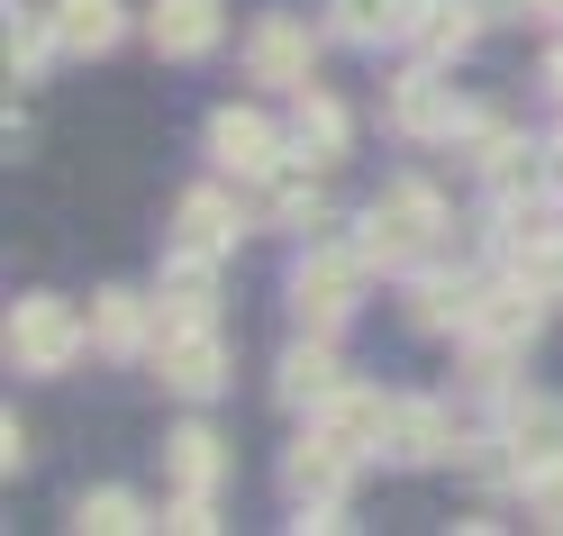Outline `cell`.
I'll use <instances>...</instances> for the list:
<instances>
[{"label": "cell", "instance_id": "cell-28", "mask_svg": "<svg viewBox=\"0 0 563 536\" xmlns=\"http://www.w3.org/2000/svg\"><path fill=\"white\" fill-rule=\"evenodd\" d=\"M473 10H482V19H509V10H527V0H473Z\"/></svg>", "mask_w": 563, "mask_h": 536}, {"label": "cell", "instance_id": "cell-17", "mask_svg": "<svg viewBox=\"0 0 563 536\" xmlns=\"http://www.w3.org/2000/svg\"><path fill=\"white\" fill-rule=\"evenodd\" d=\"M291 146L309 155V164H336L345 155V110L328 91H300V110H291Z\"/></svg>", "mask_w": 563, "mask_h": 536}, {"label": "cell", "instance_id": "cell-3", "mask_svg": "<svg viewBox=\"0 0 563 536\" xmlns=\"http://www.w3.org/2000/svg\"><path fill=\"white\" fill-rule=\"evenodd\" d=\"M364 264H373L364 245H355V255H345V245H328V255H309V264H300V282H291V309H300V328H309V337H328L336 318L355 309V282H364Z\"/></svg>", "mask_w": 563, "mask_h": 536}, {"label": "cell", "instance_id": "cell-13", "mask_svg": "<svg viewBox=\"0 0 563 536\" xmlns=\"http://www.w3.org/2000/svg\"><path fill=\"white\" fill-rule=\"evenodd\" d=\"M155 46L164 55H209L219 46V0H155Z\"/></svg>", "mask_w": 563, "mask_h": 536}, {"label": "cell", "instance_id": "cell-8", "mask_svg": "<svg viewBox=\"0 0 563 536\" xmlns=\"http://www.w3.org/2000/svg\"><path fill=\"white\" fill-rule=\"evenodd\" d=\"M245 64H255V83H291V91H309V28H300L291 10H273L255 37H245Z\"/></svg>", "mask_w": 563, "mask_h": 536}, {"label": "cell", "instance_id": "cell-27", "mask_svg": "<svg viewBox=\"0 0 563 536\" xmlns=\"http://www.w3.org/2000/svg\"><path fill=\"white\" fill-rule=\"evenodd\" d=\"M527 518H537V527H563V463L527 473Z\"/></svg>", "mask_w": 563, "mask_h": 536}, {"label": "cell", "instance_id": "cell-19", "mask_svg": "<svg viewBox=\"0 0 563 536\" xmlns=\"http://www.w3.org/2000/svg\"><path fill=\"white\" fill-rule=\"evenodd\" d=\"M136 337H146V300H136V292H100L91 300V346L136 354Z\"/></svg>", "mask_w": 563, "mask_h": 536}, {"label": "cell", "instance_id": "cell-22", "mask_svg": "<svg viewBox=\"0 0 563 536\" xmlns=\"http://www.w3.org/2000/svg\"><path fill=\"white\" fill-rule=\"evenodd\" d=\"M473 28H482L473 0H437V10L418 19V37H428V55H464V46H473Z\"/></svg>", "mask_w": 563, "mask_h": 536}, {"label": "cell", "instance_id": "cell-21", "mask_svg": "<svg viewBox=\"0 0 563 536\" xmlns=\"http://www.w3.org/2000/svg\"><path fill=\"white\" fill-rule=\"evenodd\" d=\"M74 527L82 536H128V527H146V510H136L128 491H82L74 500Z\"/></svg>", "mask_w": 563, "mask_h": 536}, {"label": "cell", "instance_id": "cell-20", "mask_svg": "<svg viewBox=\"0 0 563 536\" xmlns=\"http://www.w3.org/2000/svg\"><path fill=\"white\" fill-rule=\"evenodd\" d=\"M336 28L345 37H400V28H418V0H336Z\"/></svg>", "mask_w": 563, "mask_h": 536}, {"label": "cell", "instance_id": "cell-26", "mask_svg": "<svg viewBox=\"0 0 563 536\" xmlns=\"http://www.w3.org/2000/svg\"><path fill=\"white\" fill-rule=\"evenodd\" d=\"M46 46H64V37H55V19H19V28H10V64H19V74H37Z\"/></svg>", "mask_w": 563, "mask_h": 536}, {"label": "cell", "instance_id": "cell-16", "mask_svg": "<svg viewBox=\"0 0 563 536\" xmlns=\"http://www.w3.org/2000/svg\"><path fill=\"white\" fill-rule=\"evenodd\" d=\"M509 446H518V473L563 463V401H527V409L509 418Z\"/></svg>", "mask_w": 563, "mask_h": 536}, {"label": "cell", "instance_id": "cell-6", "mask_svg": "<svg viewBox=\"0 0 563 536\" xmlns=\"http://www.w3.org/2000/svg\"><path fill=\"white\" fill-rule=\"evenodd\" d=\"M537 328H545V292H537V282H518V292H490V300L473 309L464 337L482 346V364H500V354H518Z\"/></svg>", "mask_w": 563, "mask_h": 536}, {"label": "cell", "instance_id": "cell-2", "mask_svg": "<svg viewBox=\"0 0 563 536\" xmlns=\"http://www.w3.org/2000/svg\"><path fill=\"white\" fill-rule=\"evenodd\" d=\"M437 228H445V209H437V192L428 183H391L373 200V219H364V255L373 264H418L437 245Z\"/></svg>", "mask_w": 563, "mask_h": 536}, {"label": "cell", "instance_id": "cell-11", "mask_svg": "<svg viewBox=\"0 0 563 536\" xmlns=\"http://www.w3.org/2000/svg\"><path fill=\"white\" fill-rule=\"evenodd\" d=\"M336 391H345V373H336V354H328V346H291V354H282V401H291V409L319 418Z\"/></svg>", "mask_w": 563, "mask_h": 536}, {"label": "cell", "instance_id": "cell-12", "mask_svg": "<svg viewBox=\"0 0 563 536\" xmlns=\"http://www.w3.org/2000/svg\"><path fill=\"white\" fill-rule=\"evenodd\" d=\"M319 427H336V437L355 446V455H373V446H391V401H373V391H355V382H345L336 401L319 409Z\"/></svg>", "mask_w": 563, "mask_h": 536}, {"label": "cell", "instance_id": "cell-18", "mask_svg": "<svg viewBox=\"0 0 563 536\" xmlns=\"http://www.w3.org/2000/svg\"><path fill=\"white\" fill-rule=\"evenodd\" d=\"M55 37L74 55H110L119 46V0H55Z\"/></svg>", "mask_w": 563, "mask_h": 536}, {"label": "cell", "instance_id": "cell-24", "mask_svg": "<svg viewBox=\"0 0 563 536\" xmlns=\"http://www.w3.org/2000/svg\"><path fill=\"white\" fill-rule=\"evenodd\" d=\"M264 183H273V192H264V219H282V228L309 219V155H300V164H273Z\"/></svg>", "mask_w": 563, "mask_h": 536}, {"label": "cell", "instance_id": "cell-10", "mask_svg": "<svg viewBox=\"0 0 563 536\" xmlns=\"http://www.w3.org/2000/svg\"><path fill=\"white\" fill-rule=\"evenodd\" d=\"M236 245V209L219 192H191L183 209H173V255H200V264H219Z\"/></svg>", "mask_w": 563, "mask_h": 536}, {"label": "cell", "instance_id": "cell-1", "mask_svg": "<svg viewBox=\"0 0 563 536\" xmlns=\"http://www.w3.org/2000/svg\"><path fill=\"white\" fill-rule=\"evenodd\" d=\"M82 346H91V318H82L74 300L37 292V300L10 309V364H19V373H74Z\"/></svg>", "mask_w": 563, "mask_h": 536}, {"label": "cell", "instance_id": "cell-30", "mask_svg": "<svg viewBox=\"0 0 563 536\" xmlns=\"http://www.w3.org/2000/svg\"><path fill=\"white\" fill-rule=\"evenodd\" d=\"M545 10H554V19H563V0H545Z\"/></svg>", "mask_w": 563, "mask_h": 536}, {"label": "cell", "instance_id": "cell-9", "mask_svg": "<svg viewBox=\"0 0 563 536\" xmlns=\"http://www.w3.org/2000/svg\"><path fill=\"white\" fill-rule=\"evenodd\" d=\"M209 155H219L228 173H273L282 164V136L255 110H219V119H209Z\"/></svg>", "mask_w": 563, "mask_h": 536}, {"label": "cell", "instance_id": "cell-5", "mask_svg": "<svg viewBox=\"0 0 563 536\" xmlns=\"http://www.w3.org/2000/svg\"><path fill=\"white\" fill-rule=\"evenodd\" d=\"M155 364H164V391H183V401H209V391L228 382V346H219V328H173V337H155Z\"/></svg>", "mask_w": 563, "mask_h": 536}, {"label": "cell", "instance_id": "cell-23", "mask_svg": "<svg viewBox=\"0 0 563 536\" xmlns=\"http://www.w3.org/2000/svg\"><path fill=\"white\" fill-rule=\"evenodd\" d=\"M473 292L464 282H418V328H473Z\"/></svg>", "mask_w": 563, "mask_h": 536}, {"label": "cell", "instance_id": "cell-7", "mask_svg": "<svg viewBox=\"0 0 563 536\" xmlns=\"http://www.w3.org/2000/svg\"><path fill=\"white\" fill-rule=\"evenodd\" d=\"M391 128L400 136H454V128H473V119H464V100H454L445 74H400L391 83Z\"/></svg>", "mask_w": 563, "mask_h": 536}, {"label": "cell", "instance_id": "cell-14", "mask_svg": "<svg viewBox=\"0 0 563 536\" xmlns=\"http://www.w3.org/2000/svg\"><path fill=\"white\" fill-rule=\"evenodd\" d=\"M445 446H454V427L437 401H391V455L400 463H437Z\"/></svg>", "mask_w": 563, "mask_h": 536}, {"label": "cell", "instance_id": "cell-15", "mask_svg": "<svg viewBox=\"0 0 563 536\" xmlns=\"http://www.w3.org/2000/svg\"><path fill=\"white\" fill-rule=\"evenodd\" d=\"M164 482L183 491V500H209V482H219V437H209V427L164 437Z\"/></svg>", "mask_w": 563, "mask_h": 536}, {"label": "cell", "instance_id": "cell-4", "mask_svg": "<svg viewBox=\"0 0 563 536\" xmlns=\"http://www.w3.org/2000/svg\"><path fill=\"white\" fill-rule=\"evenodd\" d=\"M345 482H355V446L336 437V427H319V437H300L291 463H282V491L300 500V510H336Z\"/></svg>", "mask_w": 563, "mask_h": 536}, {"label": "cell", "instance_id": "cell-25", "mask_svg": "<svg viewBox=\"0 0 563 536\" xmlns=\"http://www.w3.org/2000/svg\"><path fill=\"white\" fill-rule=\"evenodd\" d=\"M518 282H537V292H563V237H554V228L518 245Z\"/></svg>", "mask_w": 563, "mask_h": 536}, {"label": "cell", "instance_id": "cell-29", "mask_svg": "<svg viewBox=\"0 0 563 536\" xmlns=\"http://www.w3.org/2000/svg\"><path fill=\"white\" fill-rule=\"evenodd\" d=\"M554 183H563V136H554Z\"/></svg>", "mask_w": 563, "mask_h": 536}]
</instances>
